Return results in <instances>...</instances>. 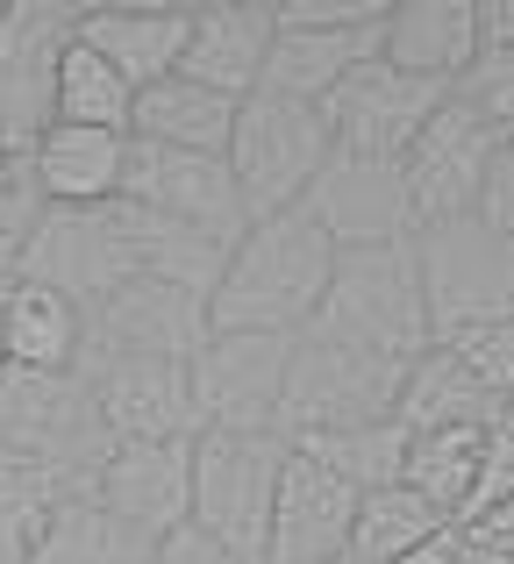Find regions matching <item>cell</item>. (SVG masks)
Here are the masks:
<instances>
[{"mask_svg":"<svg viewBox=\"0 0 514 564\" xmlns=\"http://www.w3.org/2000/svg\"><path fill=\"white\" fill-rule=\"evenodd\" d=\"M14 272L51 286V293H65L79 315H94L114 286L136 279L122 200H108V207H43V221L14 243Z\"/></svg>","mask_w":514,"mask_h":564,"instance_id":"cell-8","label":"cell"},{"mask_svg":"<svg viewBox=\"0 0 514 564\" xmlns=\"http://www.w3.org/2000/svg\"><path fill=\"white\" fill-rule=\"evenodd\" d=\"M14 279H22V272H14V243L0 236V301H8V286H14Z\"/></svg>","mask_w":514,"mask_h":564,"instance_id":"cell-43","label":"cell"},{"mask_svg":"<svg viewBox=\"0 0 514 564\" xmlns=\"http://www.w3.org/2000/svg\"><path fill=\"white\" fill-rule=\"evenodd\" d=\"M122 200L143 215H165L179 229H200L215 243H237L251 229V207H243L237 180H229L222 158H194V151H151V143L129 137V172H122Z\"/></svg>","mask_w":514,"mask_h":564,"instance_id":"cell-14","label":"cell"},{"mask_svg":"<svg viewBox=\"0 0 514 564\" xmlns=\"http://www.w3.org/2000/svg\"><path fill=\"white\" fill-rule=\"evenodd\" d=\"M415 272L429 307V344L514 322V243L479 215L415 229Z\"/></svg>","mask_w":514,"mask_h":564,"instance_id":"cell-3","label":"cell"},{"mask_svg":"<svg viewBox=\"0 0 514 564\" xmlns=\"http://www.w3.org/2000/svg\"><path fill=\"white\" fill-rule=\"evenodd\" d=\"M129 108H136V94L122 86V72H114L108 57H94L86 43H72L65 65H57L51 122H72V129H122V137H129Z\"/></svg>","mask_w":514,"mask_h":564,"instance_id":"cell-32","label":"cell"},{"mask_svg":"<svg viewBox=\"0 0 514 564\" xmlns=\"http://www.w3.org/2000/svg\"><path fill=\"white\" fill-rule=\"evenodd\" d=\"M307 215L336 250H379V243H415V200H407L401 165L379 158H343L336 151L321 165V180L307 186Z\"/></svg>","mask_w":514,"mask_h":564,"instance_id":"cell-16","label":"cell"},{"mask_svg":"<svg viewBox=\"0 0 514 564\" xmlns=\"http://www.w3.org/2000/svg\"><path fill=\"white\" fill-rule=\"evenodd\" d=\"M79 372L94 386V414H100V429H108V443H194L200 436L186 365L94 358V365H79Z\"/></svg>","mask_w":514,"mask_h":564,"instance_id":"cell-15","label":"cell"},{"mask_svg":"<svg viewBox=\"0 0 514 564\" xmlns=\"http://www.w3.org/2000/svg\"><path fill=\"white\" fill-rule=\"evenodd\" d=\"M0 372H8V350H0Z\"/></svg>","mask_w":514,"mask_h":564,"instance_id":"cell-45","label":"cell"},{"mask_svg":"<svg viewBox=\"0 0 514 564\" xmlns=\"http://www.w3.org/2000/svg\"><path fill=\"white\" fill-rule=\"evenodd\" d=\"M65 500H79L65 471H51L43 457L0 451V564L36 557V543L51 536V522H57Z\"/></svg>","mask_w":514,"mask_h":564,"instance_id":"cell-27","label":"cell"},{"mask_svg":"<svg viewBox=\"0 0 514 564\" xmlns=\"http://www.w3.org/2000/svg\"><path fill=\"white\" fill-rule=\"evenodd\" d=\"M86 494L157 551L172 529H186V500H194V443H108L94 486Z\"/></svg>","mask_w":514,"mask_h":564,"instance_id":"cell-17","label":"cell"},{"mask_svg":"<svg viewBox=\"0 0 514 564\" xmlns=\"http://www.w3.org/2000/svg\"><path fill=\"white\" fill-rule=\"evenodd\" d=\"M450 100V86H429V79H407L393 72L386 57L358 65L329 100H321V122H329V143L343 158H379V165H401L407 143L429 129V115Z\"/></svg>","mask_w":514,"mask_h":564,"instance_id":"cell-10","label":"cell"},{"mask_svg":"<svg viewBox=\"0 0 514 564\" xmlns=\"http://www.w3.org/2000/svg\"><path fill=\"white\" fill-rule=\"evenodd\" d=\"M329 158H336V143H329L321 108H307V100H278V94H251L237 108V129H229L222 165H229V180H237L243 207H251V221H264V215L300 207Z\"/></svg>","mask_w":514,"mask_h":564,"instance_id":"cell-5","label":"cell"},{"mask_svg":"<svg viewBox=\"0 0 514 564\" xmlns=\"http://www.w3.org/2000/svg\"><path fill=\"white\" fill-rule=\"evenodd\" d=\"M151 564H251V557L222 551V543H215V536H200V529L186 522V529H172V536H165V543H157V551H151Z\"/></svg>","mask_w":514,"mask_h":564,"instance_id":"cell-39","label":"cell"},{"mask_svg":"<svg viewBox=\"0 0 514 564\" xmlns=\"http://www.w3.org/2000/svg\"><path fill=\"white\" fill-rule=\"evenodd\" d=\"M329 344H350L364 358L415 365L429 350V307H422V272L415 243H379V250H336L321 315L307 322ZM300 329V336H307Z\"/></svg>","mask_w":514,"mask_h":564,"instance_id":"cell-2","label":"cell"},{"mask_svg":"<svg viewBox=\"0 0 514 564\" xmlns=\"http://www.w3.org/2000/svg\"><path fill=\"white\" fill-rule=\"evenodd\" d=\"M293 336H251V329H215L200 358L186 365L194 379L200 436H278V393H286Z\"/></svg>","mask_w":514,"mask_h":564,"instance_id":"cell-9","label":"cell"},{"mask_svg":"<svg viewBox=\"0 0 514 564\" xmlns=\"http://www.w3.org/2000/svg\"><path fill=\"white\" fill-rule=\"evenodd\" d=\"M336 564H350V557H336Z\"/></svg>","mask_w":514,"mask_h":564,"instance_id":"cell-46","label":"cell"},{"mask_svg":"<svg viewBox=\"0 0 514 564\" xmlns=\"http://www.w3.org/2000/svg\"><path fill=\"white\" fill-rule=\"evenodd\" d=\"M0 451L43 457L51 471H65L72 494H86L108 457V429L94 414V386L86 372H0Z\"/></svg>","mask_w":514,"mask_h":564,"instance_id":"cell-7","label":"cell"},{"mask_svg":"<svg viewBox=\"0 0 514 564\" xmlns=\"http://www.w3.org/2000/svg\"><path fill=\"white\" fill-rule=\"evenodd\" d=\"M401 379L407 365L364 358L350 344L329 336H293L286 358V393H278V436L307 443V436H343V429H372L401 414Z\"/></svg>","mask_w":514,"mask_h":564,"instance_id":"cell-4","label":"cell"},{"mask_svg":"<svg viewBox=\"0 0 514 564\" xmlns=\"http://www.w3.org/2000/svg\"><path fill=\"white\" fill-rule=\"evenodd\" d=\"M29 564H151V543L129 536V529L114 522L94 494H79V500L57 508L51 536L36 543V557H29Z\"/></svg>","mask_w":514,"mask_h":564,"instance_id":"cell-31","label":"cell"},{"mask_svg":"<svg viewBox=\"0 0 514 564\" xmlns=\"http://www.w3.org/2000/svg\"><path fill=\"white\" fill-rule=\"evenodd\" d=\"M464 543H479V551H493L501 564H514V494L501 500V508H486V514H472V522L458 529Z\"/></svg>","mask_w":514,"mask_h":564,"instance_id":"cell-40","label":"cell"},{"mask_svg":"<svg viewBox=\"0 0 514 564\" xmlns=\"http://www.w3.org/2000/svg\"><path fill=\"white\" fill-rule=\"evenodd\" d=\"M479 457H486V429H429V436H407L401 486L436 500L450 514V529H458L464 508H472V486H479Z\"/></svg>","mask_w":514,"mask_h":564,"instance_id":"cell-29","label":"cell"},{"mask_svg":"<svg viewBox=\"0 0 514 564\" xmlns=\"http://www.w3.org/2000/svg\"><path fill=\"white\" fill-rule=\"evenodd\" d=\"M379 57L407 79L458 86L479 65V0H386Z\"/></svg>","mask_w":514,"mask_h":564,"instance_id":"cell-21","label":"cell"},{"mask_svg":"<svg viewBox=\"0 0 514 564\" xmlns=\"http://www.w3.org/2000/svg\"><path fill=\"white\" fill-rule=\"evenodd\" d=\"M514 400H501L458 350L429 344L401 379V429L407 436H429V429H493Z\"/></svg>","mask_w":514,"mask_h":564,"instance_id":"cell-24","label":"cell"},{"mask_svg":"<svg viewBox=\"0 0 514 564\" xmlns=\"http://www.w3.org/2000/svg\"><path fill=\"white\" fill-rule=\"evenodd\" d=\"M293 451H307L315 465H329L336 479L350 486V494H386V486H401V465H407V429L401 414L393 422H372V429H343V436H307L293 443Z\"/></svg>","mask_w":514,"mask_h":564,"instance_id":"cell-30","label":"cell"},{"mask_svg":"<svg viewBox=\"0 0 514 564\" xmlns=\"http://www.w3.org/2000/svg\"><path fill=\"white\" fill-rule=\"evenodd\" d=\"M379 29H386V14L364 22V29H272V57H264V86L258 94L321 108L350 72L379 57Z\"/></svg>","mask_w":514,"mask_h":564,"instance_id":"cell-22","label":"cell"},{"mask_svg":"<svg viewBox=\"0 0 514 564\" xmlns=\"http://www.w3.org/2000/svg\"><path fill=\"white\" fill-rule=\"evenodd\" d=\"M507 494H514V408L486 429V457H479V486H472V508H464V522H472V514H486V508H501ZM464 522H458V529H464Z\"/></svg>","mask_w":514,"mask_h":564,"instance_id":"cell-35","label":"cell"},{"mask_svg":"<svg viewBox=\"0 0 514 564\" xmlns=\"http://www.w3.org/2000/svg\"><path fill=\"white\" fill-rule=\"evenodd\" d=\"M0 350L22 372H79L86 350V315L65 293L36 286V279H14L8 301H0Z\"/></svg>","mask_w":514,"mask_h":564,"instance_id":"cell-26","label":"cell"},{"mask_svg":"<svg viewBox=\"0 0 514 564\" xmlns=\"http://www.w3.org/2000/svg\"><path fill=\"white\" fill-rule=\"evenodd\" d=\"M286 436H194V500L186 522L215 536L222 551L264 564V536H272V500L278 471H286Z\"/></svg>","mask_w":514,"mask_h":564,"instance_id":"cell-6","label":"cell"},{"mask_svg":"<svg viewBox=\"0 0 514 564\" xmlns=\"http://www.w3.org/2000/svg\"><path fill=\"white\" fill-rule=\"evenodd\" d=\"M479 51L514 57V0H479Z\"/></svg>","mask_w":514,"mask_h":564,"instance_id":"cell-41","label":"cell"},{"mask_svg":"<svg viewBox=\"0 0 514 564\" xmlns=\"http://www.w3.org/2000/svg\"><path fill=\"white\" fill-rule=\"evenodd\" d=\"M208 301L165 286V279H129L108 301L86 315V350L79 365L94 358H165V365H194L200 344H208Z\"/></svg>","mask_w":514,"mask_h":564,"instance_id":"cell-13","label":"cell"},{"mask_svg":"<svg viewBox=\"0 0 514 564\" xmlns=\"http://www.w3.org/2000/svg\"><path fill=\"white\" fill-rule=\"evenodd\" d=\"M350 522H358V494L329 465H315L307 451H286L264 564H336L350 551Z\"/></svg>","mask_w":514,"mask_h":564,"instance_id":"cell-18","label":"cell"},{"mask_svg":"<svg viewBox=\"0 0 514 564\" xmlns=\"http://www.w3.org/2000/svg\"><path fill=\"white\" fill-rule=\"evenodd\" d=\"M336 272V243L315 229L307 207L264 215L229 243V264L208 293V329L251 336H300L321 315V293Z\"/></svg>","mask_w":514,"mask_h":564,"instance_id":"cell-1","label":"cell"},{"mask_svg":"<svg viewBox=\"0 0 514 564\" xmlns=\"http://www.w3.org/2000/svg\"><path fill=\"white\" fill-rule=\"evenodd\" d=\"M436 536H450V514L436 500H422L415 486H386V494L358 500V522H350V564H401L407 551H429Z\"/></svg>","mask_w":514,"mask_h":564,"instance_id":"cell-28","label":"cell"},{"mask_svg":"<svg viewBox=\"0 0 514 564\" xmlns=\"http://www.w3.org/2000/svg\"><path fill=\"white\" fill-rule=\"evenodd\" d=\"M237 108L243 100L229 94H208V86L194 79H157L136 94V108H129V137L151 143V151H194V158H222L229 151V129H237Z\"/></svg>","mask_w":514,"mask_h":564,"instance_id":"cell-25","label":"cell"},{"mask_svg":"<svg viewBox=\"0 0 514 564\" xmlns=\"http://www.w3.org/2000/svg\"><path fill=\"white\" fill-rule=\"evenodd\" d=\"M450 551H458V529H450V536H436L429 551H407L401 564H450Z\"/></svg>","mask_w":514,"mask_h":564,"instance_id":"cell-42","label":"cell"},{"mask_svg":"<svg viewBox=\"0 0 514 564\" xmlns=\"http://www.w3.org/2000/svg\"><path fill=\"white\" fill-rule=\"evenodd\" d=\"M186 29H194L186 0H86L79 8V43L122 72L129 94H143V86L179 72Z\"/></svg>","mask_w":514,"mask_h":564,"instance_id":"cell-19","label":"cell"},{"mask_svg":"<svg viewBox=\"0 0 514 564\" xmlns=\"http://www.w3.org/2000/svg\"><path fill=\"white\" fill-rule=\"evenodd\" d=\"M129 172V137L122 129H72L51 122L36 137V186L51 207H108L122 200Z\"/></svg>","mask_w":514,"mask_h":564,"instance_id":"cell-23","label":"cell"},{"mask_svg":"<svg viewBox=\"0 0 514 564\" xmlns=\"http://www.w3.org/2000/svg\"><path fill=\"white\" fill-rule=\"evenodd\" d=\"M79 43L72 0H0V129L36 143L51 129L57 65Z\"/></svg>","mask_w":514,"mask_h":564,"instance_id":"cell-11","label":"cell"},{"mask_svg":"<svg viewBox=\"0 0 514 564\" xmlns=\"http://www.w3.org/2000/svg\"><path fill=\"white\" fill-rule=\"evenodd\" d=\"M264 57H272V0H194L179 79L251 100L264 86Z\"/></svg>","mask_w":514,"mask_h":564,"instance_id":"cell-20","label":"cell"},{"mask_svg":"<svg viewBox=\"0 0 514 564\" xmlns=\"http://www.w3.org/2000/svg\"><path fill=\"white\" fill-rule=\"evenodd\" d=\"M450 94H458L501 143H514V57L507 51H479V65L464 72Z\"/></svg>","mask_w":514,"mask_h":564,"instance_id":"cell-34","label":"cell"},{"mask_svg":"<svg viewBox=\"0 0 514 564\" xmlns=\"http://www.w3.org/2000/svg\"><path fill=\"white\" fill-rule=\"evenodd\" d=\"M386 0H272V29H364Z\"/></svg>","mask_w":514,"mask_h":564,"instance_id":"cell-37","label":"cell"},{"mask_svg":"<svg viewBox=\"0 0 514 564\" xmlns=\"http://www.w3.org/2000/svg\"><path fill=\"white\" fill-rule=\"evenodd\" d=\"M43 207L51 200H43V186H36V143L0 129V236L22 243V236L43 221Z\"/></svg>","mask_w":514,"mask_h":564,"instance_id":"cell-33","label":"cell"},{"mask_svg":"<svg viewBox=\"0 0 514 564\" xmlns=\"http://www.w3.org/2000/svg\"><path fill=\"white\" fill-rule=\"evenodd\" d=\"M493 151H501V137H493V129L479 122V115L464 108L458 94H450L444 108L429 115V129L407 143V158H401L407 200H415V229H429V221H458V215H479V193H486Z\"/></svg>","mask_w":514,"mask_h":564,"instance_id":"cell-12","label":"cell"},{"mask_svg":"<svg viewBox=\"0 0 514 564\" xmlns=\"http://www.w3.org/2000/svg\"><path fill=\"white\" fill-rule=\"evenodd\" d=\"M479 221L486 229H501L514 243V143L493 151V172H486V193H479Z\"/></svg>","mask_w":514,"mask_h":564,"instance_id":"cell-38","label":"cell"},{"mask_svg":"<svg viewBox=\"0 0 514 564\" xmlns=\"http://www.w3.org/2000/svg\"><path fill=\"white\" fill-rule=\"evenodd\" d=\"M450 564H501V557H493V551H479V543H464V536H458V551H450Z\"/></svg>","mask_w":514,"mask_h":564,"instance_id":"cell-44","label":"cell"},{"mask_svg":"<svg viewBox=\"0 0 514 564\" xmlns=\"http://www.w3.org/2000/svg\"><path fill=\"white\" fill-rule=\"evenodd\" d=\"M444 350H458V358L472 365L493 393L514 400V322H501V329H472V336H450Z\"/></svg>","mask_w":514,"mask_h":564,"instance_id":"cell-36","label":"cell"}]
</instances>
